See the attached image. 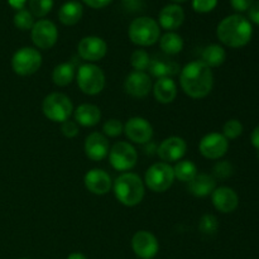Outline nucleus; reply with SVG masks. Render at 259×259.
<instances>
[{
    "label": "nucleus",
    "instance_id": "obj_11",
    "mask_svg": "<svg viewBox=\"0 0 259 259\" xmlns=\"http://www.w3.org/2000/svg\"><path fill=\"white\" fill-rule=\"evenodd\" d=\"M229 141L220 133L206 134L200 141L199 151L207 159H220L227 154Z\"/></svg>",
    "mask_w": 259,
    "mask_h": 259
},
{
    "label": "nucleus",
    "instance_id": "obj_38",
    "mask_svg": "<svg viewBox=\"0 0 259 259\" xmlns=\"http://www.w3.org/2000/svg\"><path fill=\"white\" fill-rule=\"evenodd\" d=\"M61 132L66 138H75L78 134V126L76 121L72 120H66L63 121L61 125Z\"/></svg>",
    "mask_w": 259,
    "mask_h": 259
},
{
    "label": "nucleus",
    "instance_id": "obj_33",
    "mask_svg": "<svg viewBox=\"0 0 259 259\" xmlns=\"http://www.w3.org/2000/svg\"><path fill=\"white\" fill-rule=\"evenodd\" d=\"M218 228H219V223H218L217 217L211 214H205L204 217L200 219L199 223V229L202 234L206 235H212L218 232Z\"/></svg>",
    "mask_w": 259,
    "mask_h": 259
},
{
    "label": "nucleus",
    "instance_id": "obj_36",
    "mask_svg": "<svg viewBox=\"0 0 259 259\" xmlns=\"http://www.w3.org/2000/svg\"><path fill=\"white\" fill-rule=\"evenodd\" d=\"M232 175H233V166L230 162L220 161L214 166V175H212V176L215 177V180L228 179V177H230Z\"/></svg>",
    "mask_w": 259,
    "mask_h": 259
},
{
    "label": "nucleus",
    "instance_id": "obj_46",
    "mask_svg": "<svg viewBox=\"0 0 259 259\" xmlns=\"http://www.w3.org/2000/svg\"><path fill=\"white\" fill-rule=\"evenodd\" d=\"M172 2H175V3H185V2H187V0H172Z\"/></svg>",
    "mask_w": 259,
    "mask_h": 259
},
{
    "label": "nucleus",
    "instance_id": "obj_20",
    "mask_svg": "<svg viewBox=\"0 0 259 259\" xmlns=\"http://www.w3.org/2000/svg\"><path fill=\"white\" fill-rule=\"evenodd\" d=\"M159 27L163 29L172 32V30L179 29L185 20V12L182 7L177 4L166 5L163 9L159 12L158 15Z\"/></svg>",
    "mask_w": 259,
    "mask_h": 259
},
{
    "label": "nucleus",
    "instance_id": "obj_19",
    "mask_svg": "<svg viewBox=\"0 0 259 259\" xmlns=\"http://www.w3.org/2000/svg\"><path fill=\"white\" fill-rule=\"evenodd\" d=\"M85 153L91 161H103L109 154V141L104 134L94 132L85 141Z\"/></svg>",
    "mask_w": 259,
    "mask_h": 259
},
{
    "label": "nucleus",
    "instance_id": "obj_22",
    "mask_svg": "<svg viewBox=\"0 0 259 259\" xmlns=\"http://www.w3.org/2000/svg\"><path fill=\"white\" fill-rule=\"evenodd\" d=\"M154 98L161 104H169L176 99L177 86L171 77L158 78L153 86Z\"/></svg>",
    "mask_w": 259,
    "mask_h": 259
},
{
    "label": "nucleus",
    "instance_id": "obj_34",
    "mask_svg": "<svg viewBox=\"0 0 259 259\" xmlns=\"http://www.w3.org/2000/svg\"><path fill=\"white\" fill-rule=\"evenodd\" d=\"M243 124L237 119H230L223 126V136L229 141V139H237L242 136Z\"/></svg>",
    "mask_w": 259,
    "mask_h": 259
},
{
    "label": "nucleus",
    "instance_id": "obj_27",
    "mask_svg": "<svg viewBox=\"0 0 259 259\" xmlns=\"http://www.w3.org/2000/svg\"><path fill=\"white\" fill-rule=\"evenodd\" d=\"M159 47L167 56H174L184 50V39L175 32H167L159 38Z\"/></svg>",
    "mask_w": 259,
    "mask_h": 259
},
{
    "label": "nucleus",
    "instance_id": "obj_6",
    "mask_svg": "<svg viewBox=\"0 0 259 259\" xmlns=\"http://www.w3.org/2000/svg\"><path fill=\"white\" fill-rule=\"evenodd\" d=\"M77 85L86 95H98L105 88V75L96 65L86 63L77 71Z\"/></svg>",
    "mask_w": 259,
    "mask_h": 259
},
{
    "label": "nucleus",
    "instance_id": "obj_44",
    "mask_svg": "<svg viewBox=\"0 0 259 259\" xmlns=\"http://www.w3.org/2000/svg\"><path fill=\"white\" fill-rule=\"evenodd\" d=\"M67 259H88L82 253H78V252H73L68 255Z\"/></svg>",
    "mask_w": 259,
    "mask_h": 259
},
{
    "label": "nucleus",
    "instance_id": "obj_23",
    "mask_svg": "<svg viewBox=\"0 0 259 259\" xmlns=\"http://www.w3.org/2000/svg\"><path fill=\"white\" fill-rule=\"evenodd\" d=\"M215 189H217V180L209 174L196 175V177L189 184V191L197 197L207 196L212 194Z\"/></svg>",
    "mask_w": 259,
    "mask_h": 259
},
{
    "label": "nucleus",
    "instance_id": "obj_12",
    "mask_svg": "<svg viewBox=\"0 0 259 259\" xmlns=\"http://www.w3.org/2000/svg\"><path fill=\"white\" fill-rule=\"evenodd\" d=\"M77 52L82 60L88 62H96L105 57L108 52V46L103 38L89 35L78 42Z\"/></svg>",
    "mask_w": 259,
    "mask_h": 259
},
{
    "label": "nucleus",
    "instance_id": "obj_32",
    "mask_svg": "<svg viewBox=\"0 0 259 259\" xmlns=\"http://www.w3.org/2000/svg\"><path fill=\"white\" fill-rule=\"evenodd\" d=\"M14 25L20 30H32L34 25V17L29 10H18L17 14L14 15Z\"/></svg>",
    "mask_w": 259,
    "mask_h": 259
},
{
    "label": "nucleus",
    "instance_id": "obj_35",
    "mask_svg": "<svg viewBox=\"0 0 259 259\" xmlns=\"http://www.w3.org/2000/svg\"><path fill=\"white\" fill-rule=\"evenodd\" d=\"M104 134L111 138L119 137L124 132V125L118 120V119H109L103 125Z\"/></svg>",
    "mask_w": 259,
    "mask_h": 259
},
{
    "label": "nucleus",
    "instance_id": "obj_28",
    "mask_svg": "<svg viewBox=\"0 0 259 259\" xmlns=\"http://www.w3.org/2000/svg\"><path fill=\"white\" fill-rule=\"evenodd\" d=\"M73 78H75V67H73L72 63H60V65L56 66L55 70H53V82L57 86H61V88L70 85L73 81Z\"/></svg>",
    "mask_w": 259,
    "mask_h": 259
},
{
    "label": "nucleus",
    "instance_id": "obj_37",
    "mask_svg": "<svg viewBox=\"0 0 259 259\" xmlns=\"http://www.w3.org/2000/svg\"><path fill=\"white\" fill-rule=\"evenodd\" d=\"M218 0H192V8L196 13H210L217 8Z\"/></svg>",
    "mask_w": 259,
    "mask_h": 259
},
{
    "label": "nucleus",
    "instance_id": "obj_45",
    "mask_svg": "<svg viewBox=\"0 0 259 259\" xmlns=\"http://www.w3.org/2000/svg\"><path fill=\"white\" fill-rule=\"evenodd\" d=\"M121 2H123L124 4H126V5H133V4H136L138 0H121Z\"/></svg>",
    "mask_w": 259,
    "mask_h": 259
},
{
    "label": "nucleus",
    "instance_id": "obj_13",
    "mask_svg": "<svg viewBox=\"0 0 259 259\" xmlns=\"http://www.w3.org/2000/svg\"><path fill=\"white\" fill-rule=\"evenodd\" d=\"M124 133L133 143L146 144L151 142L152 137H153V128H152L151 123L144 118L134 116L125 123Z\"/></svg>",
    "mask_w": 259,
    "mask_h": 259
},
{
    "label": "nucleus",
    "instance_id": "obj_15",
    "mask_svg": "<svg viewBox=\"0 0 259 259\" xmlns=\"http://www.w3.org/2000/svg\"><path fill=\"white\" fill-rule=\"evenodd\" d=\"M124 90L128 95L136 99H143L151 93L152 80L148 73L133 71L124 81Z\"/></svg>",
    "mask_w": 259,
    "mask_h": 259
},
{
    "label": "nucleus",
    "instance_id": "obj_21",
    "mask_svg": "<svg viewBox=\"0 0 259 259\" xmlns=\"http://www.w3.org/2000/svg\"><path fill=\"white\" fill-rule=\"evenodd\" d=\"M152 76L157 78L172 77L180 72L179 63L169 60L166 56H157L153 60H151L148 67Z\"/></svg>",
    "mask_w": 259,
    "mask_h": 259
},
{
    "label": "nucleus",
    "instance_id": "obj_30",
    "mask_svg": "<svg viewBox=\"0 0 259 259\" xmlns=\"http://www.w3.org/2000/svg\"><path fill=\"white\" fill-rule=\"evenodd\" d=\"M149 62H151V58L144 50H137L132 53L131 65L136 71L144 72L146 70H148Z\"/></svg>",
    "mask_w": 259,
    "mask_h": 259
},
{
    "label": "nucleus",
    "instance_id": "obj_18",
    "mask_svg": "<svg viewBox=\"0 0 259 259\" xmlns=\"http://www.w3.org/2000/svg\"><path fill=\"white\" fill-rule=\"evenodd\" d=\"M85 187L94 195H105L111 189V177L104 169L94 168L85 175Z\"/></svg>",
    "mask_w": 259,
    "mask_h": 259
},
{
    "label": "nucleus",
    "instance_id": "obj_7",
    "mask_svg": "<svg viewBox=\"0 0 259 259\" xmlns=\"http://www.w3.org/2000/svg\"><path fill=\"white\" fill-rule=\"evenodd\" d=\"M175 181L174 167L166 162H157L152 164L146 172V186L153 192H164L172 186Z\"/></svg>",
    "mask_w": 259,
    "mask_h": 259
},
{
    "label": "nucleus",
    "instance_id": "obj_43",
    "mask_svg": "<svg viewBox=\"0 0 259 259\" xmlns=\"http://www.w3.org/2000/svg\"><path fill=\"white\" fill-rule=\"evenodd\" d=\"M8 3H9V5L13 9L22 10L24 9V5L27 3V0H8Z\"/></svg>",
    "mask_w": 259,
    "mask_h": 259
},
{
    "label": "nucleus",
    "instance_id": "obj_47",
    "mask_svg": "<svg viewBox=\"0 0 259 259\" xmlns=\"http://www.w3.org/2000/svg\"><path fill=\"white\" fill-rule=\"evenodd\" d=\"M20 259H27V258H20Z\"/></svg>",
    "mask_w": 259,
    "mask_h": 259
},
{
    "label": "nucleus",
    "instance_id": "obj_25",
    "mask_svg": "<svg viewBox=\"0 0 259 259\" xmlns=\"http://www.w3.org/2000/svg\"><path fill=\"white\" fill-rule=\"evenodd\" d=\"M83 14L82 5L78 2H67L58 10V19L63 25H75L81 20Z\"/></svg>",
    "mask_w": 259,
    "mask_h": 259
},
{
    "label": "nucleus",
    "instance_id": "obj_5",
    "mask_svg": "<svg viewBox=\"0 0 259 259\" xmlns=\"http://www.w3.org/2000/svg\"><path fill=\"white\" fill-rule=\"evenodd\" d=\"M42 110L46 118L55 123H63L68 120L73 111V105L67 95L61 93H52L46 96L42 104Z\"/></svg>",
    "mask_w": 259,
    "mask_h": 259
},
{
    "label": "nucleus",
    "instance_id": "obj_29",
    "mask_svg": "<svg viewBox=\"0 0 259 259\" xmlns=\"http://www.w3.org/2000/svg\"><path fill=\"white\" fill-rule=\"evenodd\" d=\"M174 172L175 179L180 180L182 182H186V184H190L196 177L197 168L194 162L187 161L186 159V161L177 162L176 166L174 167Z\"/></svg>",
    "mask_w": 259,
    "mask_h": 259
},
{
    "label": "nucleus",
    "instance_id": "obj_39",
    "mask_svg": "<svg viewBox=\"0 0 259 259\" xmlns=\"http://www.w3.org/2000/svg\"><path fill=\"white\" fill-rule=\"evenodd\" d=\"M253 3L254 0H230L233 9H235L237 12H245L252 7Z\"/></svg>",
    "mask_w": 259,
    "mask_h": 259
},
{
    "label": "nucleus",
    "instance_id": "obj_16",
    "mask_svg": "<svg viewBox=\"0 0 259 259\" xmlns=\"http://www.w3.org/2000/svg\"><path fill=\"white\" fill-rule=\"evenodd\" d=\"M187 144L185 139L180 137H169L166 138L157 149V154L159 158L166 163L177 162L186 154Z\"/></svg>",
    "mask_w": 259,
    "mask_h": 259
},
{
    "label": "nucleus",
    "instance_id": "obj_24",
    "mask_svg": "<svg viewBox=\"0 0 259 259\" xmlns=\"http://www.w3.org/2000/svg\"><path fill=\"white\" fill-rule=\"evenodd\" d=\"M75 121L82 126H94L100 121L101 111L94 104H81L73 113Z\"/></svg>",
    "mask_w": 259,
    "mask_h": 259
},
{
    "label": "nucleus",
    "instance_id": "obj_17",
    "mask_svg": "<svg viewBox=\"0 0 259 259\" xmlns=\"http://www.w3.org/2000/svg\"><path fill=\"white\" fill-rule=\"evenodd\" d=\"M211 200L215 209L223 214L233 212L239 205V197H238L237 192L227 186L215 189L211 194Z\"/></svg>",
    "mask_w": 259,
    "mask_h": 259
},
{
    "label": "nucleus",
    "instance_id": "obj_9",
    "mask_svg": "<svg viewBox=\"0 0 259 259\" xmlns=\"http://www.w3.org/2000/svg\"><path fill=\"white\" fill-rule=\"evenodd\" d=\"M108 156L111 167L120 172L132 169L138 161V152L128 142H118L114 144Z\"/></svg>",
    "mask_w": 259,
    "mask_h": 259
},
{
    "label": "nucleus",
    "instance_id": "obj_8",
    "mask_svg": "<svg viewBox=\"0 0 259 259\" xmlns=\"http://www.w3.org/2000/svg\"><path fill=\"white\" fill-rule=\"evenodd\" d=\"M42 65V56L35 48L24 47L18 50L12 58V67L17 75L29 76L37 72Z\"/></svg>",
    "mask_w": 259,
    "mask_h": 259
},
{
    "label": "nucleus",
    "instance_id": "obj_2",
    "mask_svg": "<svg viewBox=\"0 0 259 259\" xmlns=\"http://www.w3.org/2000/svg\"><path fill=\"white\" fill-rule=\"evenodd\" d=\"M217 35L223 45L230 48H242L252 39L253 28L247 18L240 14H233L219 23Z\"/></svg>",
    "mask_w": 259,
    "mask_h": 259
},
{
    "label": "nucleus",
    "instance_id": "obj_26",
    "mask_svg": "<svg viewBox=\"0 0 259 259\" xmlns=\"http://www.w3.org/2000/svg\"><path fill=\"white\" fill-rule=\"evenodd\" d=\"M202 62L207 67H219L227 60V52L224 48L219 45H210L205 47V50L201 53Z\"/></svg>",
    "mask_w": 259,
    "mask_h": 259
},
{
    "label": "nucleus",
    "instance_id": "obj_3",
    "mask_svg": "<svg viewBox=\"0 0 259 259\" xmlns=\"http://www.w3.org/2000/svg\"><path fill=\"white\" fill-rule=\"evenodd\" d=\"M144 184L141 177L132 172H124L114 181V194L118 201L125 206H136L144 197Z\"/></svg>",
    "mask_w": 259,
    "mask_h": 259
},
{
    "label": "nucleus",
    "instance_id": "obj_42",
    "mask_svg": "<svg viewBox=\"0 0 259 259\" xmlns=\"http://www.w3.org/2000/svg\"><path fill=\"white\" fill-rule=\"evenodd\" d=\"M250 142H252L253 147L259 152V124L254 128V131L252 132V136H250Z\"/></svg>",
    "mask_w": 259,
    "mask_h": 259
},
{
    "label": "nucleus",
    "instance_id": "obj_14",
    "mask_svg": "<svg viewBox=\"0 0 259 259\" xmlns=\"http://www.w3.org/2000/svg\"><path fill=\"white\" fill-rule=\"evenodd\" d=\"M132 248L137 257L142 259H152L158 253V240L152 233L139 230L132 238Z\"/></svg>",
    "mask_w": 259,
    "mask_h": 259
},
{
    "label": "nucleus",
    "instance_id": "obj_31",
    "mask_svg": "<svg viewBox=\"0 0 259 259\" xmlns=\"http://www.w3.org/2000/svg\"><path fill=\"white\" fill-rule=\"evenodd\" d=\"M53 0H29V12L33 17L43 18L52 10Z\"/></svg>",
    "mask_w": 259,
    "mask_h": 259
},
{
    "label": "nucleus",
    "instance_id": "obj_40",
    "mask_svg": "<svg viewBox=\"0 0 259 259\" xmlns=\"http://www.w3.org/2000/svg\"><path fill=\"white\" fill-rule=\"evenodd\" d=\"M248 15H249V19L252 20L254 24L259 25V0H257V2H254L252 4V7L248 9Z\"/></svg>",
    "mask_w": 259,
    "mask_h": 259
},
{
    "label": "nucleus",
    "instance_id": "obj_1",
    "mask_svg": "<svg viewBox=\"0 0 259 259\" xmlns=\"http://www.w3.org/2000/svg\"><path fill=\"white\" fill-rule=\"evenodd\" d=\"M180 85L184 93L192 99H204L211 93L214 76L211 68L202 61H194L185 66L180 73Z\"/></svg>",
    "mask_w": 259,
    "mask_h": 259
},
{
    "label": "nucleus",
    "instance_id": "obj_41",
    "mask_svg": "<svg viewBox=\"0 0 259 259\" xmlns=\"http://www.w3.org/2000/svg\"><path fill=\"white\" fill-rule=\"evenodd\" d=\"M82 2L93 9H101V8L108 7L113 0H82Z\"/></svg>",
    "mask_w": 259,
    "mask_h": 259
},
{
    "label": "nucleus",
    "instance_id": "obj_4",
    "mask_svg": "<svg viewBox=\"0 0 259 259\" xmlns=\"http://www.w3.org/2000/svg\"><path fill=\"white\" fill-rule=\"evenodd\" d=\"M128 35L129 39L134 45L148 47L158 42L161 29H159V24L153 18L139 17L136 18L129 25Z\"/></svg>",
    "mask_w": 259,
    "mask_h": 259
},
{
    "label": "nucleus",
    "instance_id": "obj_10",
    "mask_svg": "<svg viewBox=\"0 0 259 259\" xmlns=\"http://www.w3.org/2000/svg\"><path fill=\"white\" fill-rule=\"evenodd\" d=\"M32 42L39 50H50L58 39L57 27L48 19H40L32 28Z\"/></svg>",
    "mask_w": 259,
    "mask_h": 259
}]
</instances>
